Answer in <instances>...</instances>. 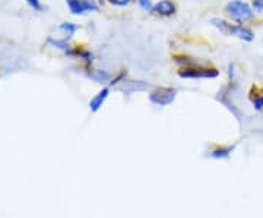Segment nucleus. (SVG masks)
<instances>
[{"mask_svg": "<svg viewBox=\"0 0 263 218\" xmlns=\"http://www.w3.org/2000/svg\"><path fill=\"white\" fill-rule=\"evenodd\" d=\"M211 24L228 37H235L241 41H246V43H252L254 40L253 29L245 24H231V22L221 18H212Z\"/></svg>", "mask_w": 263, "mask_h": 218, "instance_id": "obj_1", "label": "nucleus"}, {"mask_svg": "<svg viewBox=\"0 0 263 218\" xmlns=\"http://www.w3.org/2000/svg\"><path fill=\"white\" fill-rule=\"evenodd\" d=\"M226 13L235 24H247L254 19V9L245 0H231L226 5Z\"/></svg>", "mask_w": 263, "mask_h": 218, "instance_id": "obj_2", "label": "nucleus"}, {"mask_svg": "<svg viewBox=\"0 0 263 218\" xmlns=\"http://www.w3.org/2000/svg\"><path fill=\"white\" fill-rule=\"evenodd\" d=\"M179 75L186 79H215L219 76V70L215 67H203L195 63L192 66L181 67Z\"/></svg>", "mask_w": 263, "mask_h": 218, "instance_id": "obj_3", "label": "nucleus"}, {"mask_svg": "<svg viewBox=\"0 0 263 218\" xmlns=\"http://www.w3.org/2000/svg\"><path fill=\"white\" fill-rule=\"evenodd\" d=\"M66 3H67L70 13L76 15V16L86 15L91 12H98L100 9V5L97 3V0H69Z\"/></svg>", "mask_w": 263, "mask_h": 218, "instance_id": "obj_4", "label": "nucleus"}, {"mask_svg": "<svg viewBox=\"0 0 263 218\" xmlns=\"http://www.w3.org/2000/svg\"><path fill=\"white\" fill-rule=\"evenodd\" d=\"M176 97H177V91L176 89L162 86V88H157V89H154L151 93L149 100L157 105H168L174 101Z\"/></svg>", "mask_w": 263, "mask_h": 218, "instance_id": "obj_5", "label": "nucleus"}, {"mask_svg": "<svg viewBox=\"0 0 263 218\" xmlns=\"http://www.w3.org/2000/svg\"><path fill=\"white\" fill-rule=\"evenodd\" d=\"M152 12L161 18H170L176 13V5L171 0H160L158 3L154 5Z\"/></svg>", "mask_w": 263, "mask_h": 218, "instance_id": "obj_6", "label": "nucleus"}, {"mask_svg": "<svg viewBox=\"0 0 263 218\" xmlns=\"http://www.w3.org/2000/svg\"><path fill=\"white\" fill-rule=\"evenodd\" d=\"M108 94H110V88L108 86H104L101 91H98L97 94L91 98V101H89V108H91V112H98L103 104L105 103V100L108 98Z\"/></svg>", "mask_w": 263, "mask_h": 218, "instance_id": "obj_7", "label": "nucleus"}, {"mask_svg": "<svg viewBox=\"0 0 263 218\" xmlns=\"http://www.w3.org/2000/svg\"><path fill=\"white\" fill-rule=\"evenodd\" d=\"M66 55L70 57L81 59V60H84L86 65H92V62H94V55H92L89 50H85V48L72 47L70 50H67V51H66Z\"/></svg>", "mask_w": 263, "mask_h": 218, "instance_id": "obj_8", "label": "nucleus"}, {"mask_svg": "<svg viewBox=\"0 0 263 218\" xmlns=\"http://www.w3.org/2000/svg\"><path fill=\"white\" fill-rule=\"evenodd\" d=\"M86 76L89 79H92L97 84H104L113 79V76L107 70H101V69H89V72H86Z\"/></svg>", "mask_w": 263, "mask_h": 218, "instance_id": "obj_9", "label": "nucleus"}, {"mask_svg": "<svg viewBox=\"0 0 263 218\" xmlns=\"http://www.w3.org/2000/svg\"><path fill=\"white\" fill-rule=\"evenodd\" d=\"M47 43L50 46H53L54 48H59V50H63V51H67V50H70V44L67 43V40L66 38H54V37H50L47 40Z\"/></svg>", "mask_w": 263, "mask_h": 218, "instance_id": "obj_10", "label": "nucleus"}, {"mask_svg": "<svg viewBox=\"0 0 263 218\" xmlns=\"http://www.w3.org/2000/svg\"><path fill=\"white\" fill-rule=\"evenodd\" d=\"M57 29H59L60 32H63L67 37H72L76 31L79 29V25H76L73 22H62V24L57 27Z\"/></svg>", "mask_w": 263, "mask_h": 218, "instance_id": "obj_11", "label": "nucleus"}, {"mask_svg": "<svg viewBox=\"0 0 263 218\" xmlns=\"http://www.w3.org/2000/svg\"><path fill=\"white\" fill-rule=\"evenodd\" d=\"M252 104L256 110H263V89L260 93L252 95Z\"/></svg>", "mask_w": 263, "mask_h": 218, "instance_id": "obj_12", "label": "nucleus"}, {"mask_svg": "<svg viewBox=\"0 0 263 218\" xmlns=\"http://www.w3.org/2000/svg\"><path fill=\"white\" fill-rule=\"evenodd\" d=\"M138 3H139V6H141L143 10H146V12H152V8H154L152 0H138Z\"/></svg>", "mask_w": 263, "mask_h": 218, "instance_id": "obj_13", "label": "nucleus"}, {"mask_svg": "<svg viewBox=\"0 0 263 218\" xmlns=\"http://www.w3.org/2000/svg\"><path fill=\"white\" fill-rule=\"evenodd\" d=\"M27 5L31 6L34 10H43V5H41V0H25Z\"/></svg>", "mask_w": 263, "mask_h": 218, "instance_id": "obj_14", "label": "nucleus"}, {"mask_svg": "<svg viewBox=\"0 0 263 218\" xmlns=\"http://www.w3.org/2000/svg\"><path fill=\"white\" fill-rule=\"evenodd\" d=\"M252 8L254 9V12H259V13H263V0H252Z\"/></svg>", "mask_w": 263, "mask_h": 218, "instance_id": "obj_15", "label": "nucleus"}, {"mask_svg": "<svg viewBox=\"0 0 263 218\" xmlns=\"http://www.w3.org/2000/svg\"><path fill=\"white\" fill-rule=\"evenodd\" d=\"M113 6H119V8H124L130 3L132 0H108Z\"/></svg>", "mask_w": 263, "mask_h": 218, "instance_id": "obj_16", "label": "nucleus"}, {"mask_svg": "<svg viewBox=\"0 0 263 218\" xmlns=\"http://www.w3.org/2000/svg\"><path fill=\"white\" fill-rule=\"evenodd\" d=\"M233 151V148H226V150H218V151L214 152V157L219 158V157H227L230 152Z\"/></svg>", "mask_w": 263, "mask_h": 218, "instance_id": "obj_17", "label": "nucleus"}, {"mask_svg": "<svg viewBox=\"0 0 263 218\" xmlns=\"http://www.w3.org/2000/svg\"><path fill=\"white\" fill-rule=\"evenodd\" d=\"M97 3H98L100 6H104V5H105V0H97Z\"/></svg>", "mask_w": 263, "mask_h": 218, "instance_id": "obj_18", "label": "nucleus"}, {"mask_svg": "<svg viewBox=\"0 0 263 218\" xmlns=\"http://www.w3.org/2000/svg\"><path fill=\"white\" fill-rule=\"evenodd\" d=\"M66 2H69V0H66Z\"/></svg>", "mask_w": 263, "mask_h": 218, "instance_id": "obj_19", "label": "nucleus"}]
</instances>
